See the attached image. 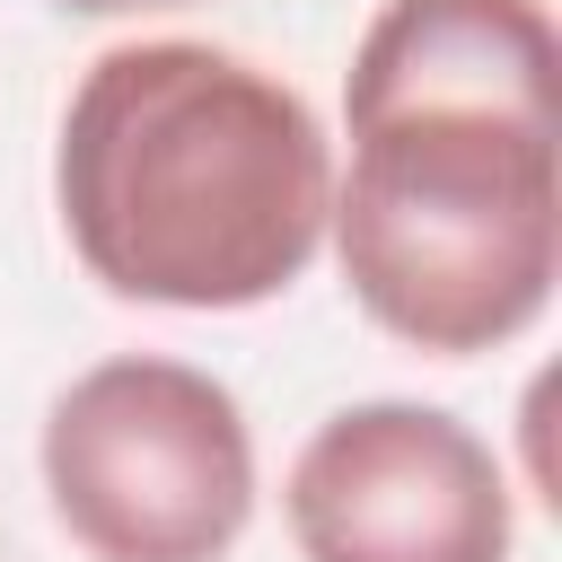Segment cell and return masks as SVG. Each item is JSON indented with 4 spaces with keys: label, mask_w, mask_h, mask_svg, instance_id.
<instances>
[{
    "label": "cell",
    "mask_w": 562,
    "mask_h": 562,
    "mask_svg": "<svg viewBox=\"0 0 562 562\" xmlns=\"http://www.w3.org/2000/svg\"><path fill=\"white\" fill-rule=\"evenodd\" d=\"M334 255L413 351L527 334L562 272V44L536 0H386L351 53Z\"/></svg>",
    "instance_id": "obj_1"
},
{
    "label": "cell",
    "mask_w": 562,
    "mask_h": 562,
    "mask_svg": "<svg viewBox=\"0 0 562 562\" xmlns=\"http://www.w3.org/2000/svg\"><path fill=\"white\" fill-rule=\"evenodd\" d=\"M79 263L140 307H263L334 220V149L299 88L220 44H114L53 158Z\"/></svg>",
    "instance_id": "obj_2"
},
{
    "label": "cell",
    "mask_w": 562,
    "mask_h": 562,
    "mask_svg": "<svg viewBox=\"0 0 562 562\" xmlns=\"http://www.w3.org/2000/svg\"><path fill=\"white\" fill-rule=\"evenodd\" d=\"M44 492L97 562H220L255 518V439L211 369L132 351L53 395Z\"/></svg>",
    "instance_id": "obj_3"
},
{
    "label": "cell",
    "mask_w": 562,
    "mask_h": 562,
    "mask_svg": "<svg viewBox=\"0 0 562 562\" xmlns=\"http://www.w3.org/2000/svg\"><path fill=\"white\" fill-rule=\"evenodd\" d=\"M299 562H509L501 457L439 404H342L290 465Z\"/></svg>",
    "instance_id": "obj_4"
},
{
    "label": "cell",
    "mask_w": 562,
    "mask_h": 562,
    "mask_svg": "<svg viewBox=\"0 0 562 562\" xmlns=\"http://www.w3.org/2000/svg\"><path fill=\"white\" fill-rule=\"evenodd\" d=\"M61 9H88V18H123V9H176V0H61Z\"/></svg>",
    "instance_id": "obj_5"
}]
</instances>
